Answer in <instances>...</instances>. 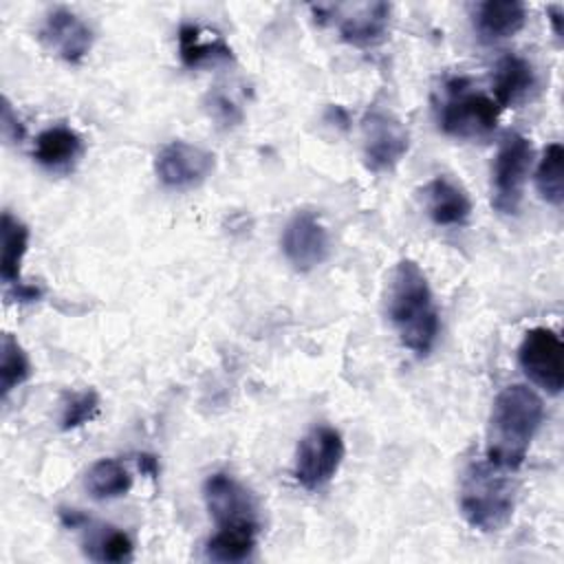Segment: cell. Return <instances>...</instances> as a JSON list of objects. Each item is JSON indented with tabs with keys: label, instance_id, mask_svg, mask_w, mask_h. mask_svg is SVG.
Segmentation results:
<instances>
[{
	"label": "cell",
	"instance_id": "6da1fadb",
	"mask_svg": "<svg viewBox=\"0 0 564 564\" xmlns=\"http://www.w3.org/2000/svg\"><path fill=\"white\" fill-rule=\"evenodd\" d=\"M544 421V403L535 390L524 383L502 388L489 412L487 423V460L513 471L518 469Z\"/></svg>",
	"mask_w": 564,
	"mask_h": 564
},
{
	"label": "cell",
	"instance_id": "7a4b0ae2",
	"mask_svg": "<svg viewBox=\"0 0 564 564\" xmlns=\"http://www.w3.org/2000/svg\"><path fill=\"white\" fill-rule=\"evenodd\" d=\"M388 319L401 344L414 355H427L438 337V308L423 269L405 258L392 269L386 293Z\"/></svg>",
	"mask_w": 564,
	"mask_h": 564
},
{
	"label": "cell",
	"instance_id": "3957f363",
	"mask_svg": "<svg viewBox=\"0 0 564 564\" xmlns=\"http://www.w3.org/2000/svg\"><path fill=\"white\" fill-rule=\"evenodd\" d=\"M458 507L469 527L482 533L500 531L513 516L516 485L507 469L489 460H474L463 471Z\"/></svg>",
	"mask_w": 564,
	"mask_h": 564
},
{
	"label": "cell",
	"instance_id": "277c9868",
	"mask_svg": "<svg viewBox=\"0 0 564 564\" xmlns=\"http://www.w3.org/2000/svg\"><path fill=\"white\" fill-rule=\"evenodd\" d=\"M500 108L491 95L474 90L465 77H452L443 86L436 106L438 128L454 139L489 137L498 123Z\"/></svg>",
	"mask_w": 564,
	"mask_h": 564
},
{
	"label": "cell",
	"instance_id": "5b68a950",
	"mask_svg": "<svg viewBox=\"0 0 564 564\" xmlns=\"http://www.w3.org/2000/svg\"><path fill=\"white\" fill-rule=\"evenodd\" d=\"M533 165V145L520 132H509L498 148L491 176V205L500 214H518Z\"/></svg>",
	"mask_w": 564,
	"mask_h": 564
},
{
	"label": "cell",
	"instance_id": "8992f818",
	"mask_svg": "<svg viewBox=\"0 0 564 564\" xmlns=\"http://www.w3.org/2000/svg\"><path fill=\"white\" fill-rule=\"evenodd\" d=\"M344 454L346 445L339 430L330 425H315L297 445L293 465L295 480L308 491L322 489L337 474Z\"/></svg>",
	"mask_w": 564,
	"mask_h": 564
},
{
	"label": "cell",
	"instance_id": "52a82bcc",
	"mask_svg": "<svg viewBox=\"0 0 564 564\" xmlns=\"http://www.w3.org/2000/svg\"><path fill=\"white\" fill-rule=\"evenodd\" d=\"M518 364L529 381L549 394H560L564 386V344L551 328L538 326L527 330L520 348Z\"/></svg>",
	"mask_w": 564,
	"mask_h": 564
},
{
	"label": "cell",
	"instance_id": "ba28073f",
	"mask_svg": "<svg viewBox=\"0 0 564 564\" xmlns=\"http://www.w3.org/2000/svg\"><path fill=\"white\" fill-rule=\"evenodd\" d=\"M364 163L370 172H390L408 152L405 126L383 108H370L361 123Z\"/></svg>",
	"mask_w": 564,
	"mask_h": 564
},
{
	"label": "cell",
	"instance_id": "9c48e42d",
	"mask_svg": "<svg viewBox=\"0 0 564 564\" xmlns=\"http://www.w3.org/2000/svg\"><path fill=\"white\" fill-rule=\"evenodd\" d=\"M205 507L216 527L260 529V513L253 494L234 476L216 471L203 482Z\"/></svg>",
	"mask_w": 564,
	"mask_h": 564
},
{
	"label": "cell",
	"instance_id": "30bf717a",
	"mask_svg": "<svg viewBox=\"0 0 564 564\" xmlns=\"http://www.w3.org/2000/svg\"><path fill=\"white\" fill-rule=\"evenodd\" d=\"M282 253L297 271H313L330 256V238L313 212H297L282 229Z\"/></svg>",
	"mask_w": 564,
	"mask_h": 564
},
{
	"label": "cell",
	"instance_id": "8fae6325",
	"mask_svg": "<svg viewBox=\"0 0 564 564\" xmlns=\"http://www.w3.org/2000/svg\"><path fill=\"white\" fill-rule=\"evenodd\" d=\"M214 154L187 141H170L154 159V172L165 187L189 189L200 185L214 172Z\"/></svg>",
	"mask_w": 564,
	"mask_h": 564
},
{
	"label": "cell",
	"instance_id": "7c38bea8",
	"mask_svg": "<svg viewBox=\"0 0 564 564\" xmlns=\"http://www.w3.org/2000/svg\"><path fill=\"white\" fill-rule=\"evenodd\" d=\"M40 37L68 64H79L93 46L90 26L68 9H53L40 26Z\"/></svg>",
	"mask_w": 564,
	"mask_h": 564
},
{
	"label": "cell",
	"instance_id": "4fadbf2b",
	"mask_svg": "<svg viewBox=\"0 0 564 564\" xmlns=\"http://www.w3.org/2000/svg\"><path fill=\"white\" fill-rule=\"evenodd\" d=\"M427 216L438 227H463L471 216V200L467 192L447 176H434L423 187Z\"/></svg>",
	"mask_w": 564,
	"mask_h": 564
},
{
	"label": "cell",
	"instance_id": "5bb4252c",
	"mask_svg": "<svg viewBox=\"0 0 564 564\" xmlns=\"http://www.w3.org/2000/svg\"><path fill=\"white\" fill-rule=\"evenodd\" d=\"M390 24L388 2L357 4L337 18L339 37L352 46H375L386 37Z\"/></svg>",
	"mask_w": 564,
	"mask_h": 564
},
{
	"label": "cell",
	"instance_id": "9a60e30c",
	"mask_svg": "<svg viewBox=\"0 0 564 564\" xmlns=\"http://www.w3.org/2000/svg\"><path fill=\"white\" fill-rule=\"evenodd\" d=\"M524 22L527 7L520 0H485L474 11V29L487 44L513 37Z\"/></svg>",
	"mask_w": 564,
	"mask_h": 564
},
{
	"label": "cell",
	"instance_id": "2e32d148",
	"mask_svg": "<svg viewBox=\"0 0 564 564\" xmlns=\"http://www.w3.org/2000/svg\"><path fill=\"white\" fill-rule=\"evenodd\" d=\"M82 152L84 141L68 126H51L42 130L33 143V159L51 172L70 170L79 161Z\"/></svg>",
	"mask_w": 564,
	"mask_h": 564
},
{
	"label": "cell",
	"instance_id": "e0dca14e",
	"mask_svg": "<svg viewBox=\"0 0 564 564\" xmlns=\"http://www.w3.org/2000/svg\"><path fill=\"white\" fill-rule=\"evenodd\" d=\"M533 88H535V73L524 57L509 53L498 59L494 70L491 99L498 104L500 110L522 104Z\"/></svg>",
	"mask_w": 564,
	"mask_h": 564
},
{
	"label": "cell",
	"instance_id": "ac0fdd59",
	"mask_svg": "<svg viewBox=\"0 0 564 564\" xmlns=\"http://www.w3.org/2000/svg\"><path fill=\"white\" fill-rule=\"evenodd\" d=\"M203 35L205 33L196 24H181L178 29V55L187 68L227 64L234 59L229 44L220 35Z\"/></svg>",
	"mask_w": 564,
	"mask_h": 564
},
{
	"label": "cell",
	"instance_id": "d6986e66",
	"mask_svg": "<svg viewBox=\"0 0 564 564\" xmlns=\"http://www.w3.org/2000/svg\"><path fill=\"white\" fill-rule=\"evenodd\" d=\"M29 249V227L9 209L0 220V278L7 286L22 282L20 267Z\"/></svg>",
	"mask_w": 564,
	"mask_h": 564
},
{
	"label": "cell",
	"instance_id": "ffe728a7",
	"mask_svg": "<svg viewBox=\"0 0 564 564\" xmlns=\"http://www.w3.org/2000/svg\"><path fill=\"white\" fill-rule=\"evenodd\" d=\"M260 529L249 527H218L207 540L205 555L212 562H242L251 557Z\"/></svg>",
	"mask_w": 564,
	"mask_h": 564
},
{
	"label": "cell",
	"instance_id": "44dd1931",
	"mask_svg": "<svg viewBox=\"0 0 564 564\" xmlns=\"http://www.w3.org/2000/svg\"><path fill=\"white\" fill-rule=\"evenodd\" d=\"M132 476L123 463L115 458H101L90 465L86 474V489L95 500H115L130 491Z\"/></svg>",
	"mask_w": 564,
	"mask_h": 564
},
{
	"label": "cell",
	"instance_id": "7402d4cb",
	"mask_svg": "<svg viewBox=\"0 0 564 564\" xmlns=\"http://www.w3.org/2000/svg\"><path fill=\"white\" fill-rule=\"evenodd\" d=\"M535 187L549 205L560 207L564 203V148L557 141L546 145L538 163Z\"/></svg>",
	"mask_w": 564,
	"mask_h": 564
},
{
	"label": "cell",
	"instance_id": "603a6c76",
	"mask_svg": "<svg viewBox=\"0 0 564 564\" xmlns=\"http://www.w3.org/2000/svg\"><path fill=\"white\" fill-rule=\"evenodd\" d=\"M31 361L20 341L11 335H2L0 344V392L7 399L11 390L22 386L31 377Z\"/></svg>",
	"mask_w": 564,
	"mask_h": 564
},
{
	"label": "cell",
	"instance_id": "cb8c5ba5",
	"mask_svg": "<svg viewBox=\"0 0 564 564\" xmlns=\"http://www.w3.org/2000/svg\"><path fill=\"white\" fill-rule=\"evenodd\" d=\"M134 553V544L126 531L115 527H101V531L93 533L86 544V555L95 562H130Z\"/></svg>",
	"mask_w": 564,
	"mask_h": 564
},
{
	"label": "cell",
	"instance_id": "d4e9b609",
	"mask_svg": "<svg viewBox=\"0 0 564 564\" xmlns=\"http://www.w3.org/2000/svg\"><path fill=\"white\" fill-rule=\"evenodd\" d=\"M99 410V394L95 390H79V392H70L64 397L62 401V410H59V427L64 432L82 427L84 423H88Z\"/></svg>",
	"mask_w": 564,
	"mask_h": 564
},
{
	"label": "cell",
	"instance_id": "484cf974",
	"mask_svg": "<svg viewBox=\"0 0 564 564\" xmlns=\"http://www.w3.org/2000/svg\"><path fill=\"white\" fill-rule=\"evenodd\" d=\"M0 130H2V139L7 143H18L24 139V126L18 119L13 106L9 99L2 101V117H0Z\"/></svg>",
	"mask_w": 564,
	"mask_h": 564
},
{
	"label": "cell",
	"instance_id": "4316f807",
	"mask_svg": "<svg viewBox=\"0 0 564 564\" xmlns=\"http://www.w3.org/2000/svg\"><path fill=\"white\" fill-rule=\"evenodd\" d=\"M209 112H212L223 126H236V123H240V119H242V112L238 110V106H236L231 99H227L225 95H218V93L209 99Z\"/></svg>",
	"mask_w": 564,
	"mask_h": 564
},
{
	"label": "cell",
	"instance_id": "83f0119b",
	"mask_svg": "<svg viewBox=\"0 0 564 564\" xmlns=\"http://www.w3.org/2000/svg\"><path fill=\"white\" fill-rule=\"evenodd\" d=\"M40 295H42V289H40V286L24 284V282L11 284L9 291H7V297H9V300H15V302H33V300H40Z\"/></svg>",
	"mask_w": 564,
	"mask_h": 564
},
{
	"label": "cell",
	"instance_id": "f1b7e54d",
	"mask_svg": "<svg viewBox=\"0 0 564 564\" xmlns=\"http://www.w3.org/2000/svg\"><path fill=\"white\" fill-rule=\"evenodd\" d=\"M546 15H549V20H551V24H553V33H555L557 37H562V15H564L562 7H560V4L549 7V9H546Z\"/></svg>",
	"mask_w": 564,
	"mask_h": 564
},
{
	"label": "cell",
	"instance_id": "f546056e",
	"mask_svg": "<svg viewBox=\"0 0 564 564\" xmlns=\"http://www.w3.org/2000/svg\"><path fill=\"white\" fill-rule=\"evenodd\" d=\"M139 467H141L145 474H150L152 478L159 474V463H156V458L150 456V454H141V456H139Z\"/></svg>",
	"mask_w": 564,
	"mask_h": 564
}]
</instances>
